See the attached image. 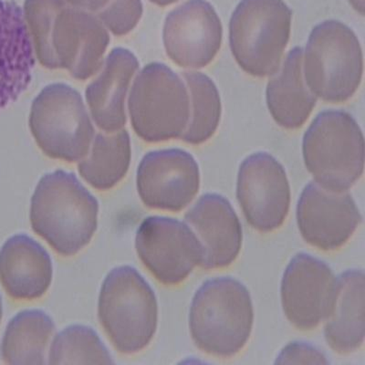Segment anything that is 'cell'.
<instances>
[{
  "label": "cell",
  "mask_w": 365,
  "mask_h": 365,
  "mask_svg": "<svg viewBox=\"0 0 365 365\" xmlns=\"http://www.w3.org/2000/svg\"><path fill=\"white\" fill-rule=\"evenodd\" d=\"M66 6L65 0H25L22 9L36 60L51 70L58 68L52 48V31L58 12Z\"/></svg>",
  "instance_id": "obj_26"
},
{
  "label": "cell",
  "mask_w": 365,
  "mask_h": 365,
  "mask_svg": "<svg viewBox=\"0 0 365 365\" xmlns=\"http://www.w3.org/2000/svg\"><path fill=\"white\" fill-rule=\"evenodd\" d=\"M143 11L141 0H110L96 15L110 34L120 37L135 29Z\"/></svg>",
  "instance_id": "obj_27"
},
{
  "label": "cell",
  "mask_w": 365,
  "mask_h": 365,
  "mask_svg": "<svg viewBox=\"0 0 365 365\" xmlns=\"http://www.w3.org/2000/svg\"><path fill=\"white\" fill-rule=\"evenodd\" d=\"M277 364H328L324 354L305 342L294 341L287 345L279 354Z\"/></svg>",
  "instance_id": "obj_28"
},
{
  "label": "cell",
  "mask_w": 365,
  "mask_h": 365,
  "mask_svg": "<svg viewBox=\"0 0 365 365\" xmlns=\"http://www.w3.org/2000/svg\"><path fill=\"white\" fill-rule=\"evenodd\" d=\"M128 112L133 131L143 141L181 138L190 120L187 87L171 68L149 63L133 80Z\"/></svg>",
  "instance_id": "obj_5"
},
{
  "label": "cell",
  "mask_w": 365,
  "mask_h": 365,
  "mask_svg": "<svg viewBox=\"0 0 365 365\" xmlns=\"http://www.w3.org/2000/svg\"><path fill=\"white\" fill-rule=\"evenodd\" d=\"M52 274L47 251L26 235H15L0 250V283L12 299L41 298L50 288Z\"/></svg>",
  "instance_id": "obj_19"
},
{
  "label": "cell",
  "mask_w": 365,
  "mask_h": 365,
  "mask_svg": "<svg viewBox=\"0 0 365 365\" xmlns=\"http://www.w3.org/2000/svg\"><path fill=\"white\" fill-rule=\"evenodd\" d=\"M136 185L145 207L179 212L187 207L200 191V168L193 155L185 150L150 152L140 162Z\"/></svg>",
  "instance_id": "obj_11"
},
{
  "label": "cell",
  "mask_w": 365,
  "mask_h": 365,
  "mask_svg": "<svg viewBox=\"0 0 365 365\" xmlns=\"http://www.w3.org/2000/svg\"><path fill=\"white\" fill-rule=\"evenodd\" d=\"M50 364H112V356L96 331L83 325H71L52 341Z\"/></svg>",
  "instance_id": "obj_25"
},
{
  "label": "cell",
  "mask_w": 365,
  "mask_h": 365,
  "mask_svg": "<svg viewBox=\"0 0 365 365\" xmlns=\"http://www.w3.org/2000/svg\"><path fill=\"white\" fill-rule=\"evenodd\" d=\"M139 259L159 282L180 284L201 260V247L187 223L165 217H149L137 230Z\"/></svg>",
  "instance_id": "obj_9"
},
{
  "label": "cell",
  "mask_w": 365,
  "mask_h": 365,
  "mask_svg": "<svg viewBox=\"0 0 365 365\" xmlns=\"http://www.w3.org/2000/svg\"><path fill=\"white\" fill-rule=\"evenodd\" d=\"M99 204L73 173L57 170L41 178L32 195V230L58 254L74 256L93 239Z\"/></svg>",
  "instance_id": "obj_1"
},
{
  "label": "cell",
  "mask_w": 365,
  "mask_h": 365,
  "mask_svg": "<svg viewBox=\"0 0 365 365\" xmlns=\"http://www.w3.org/2000/svg\"><path fill=\"white\" fill-rule=\"evenodd\" d=\"M223 28L214 6L205 0H187L165 19L163 41L166 54L179 67L201 68L216 58Z\"/></svg>",
  "instance_id": "obj_12"
},
{
  "label": "cell",
  "mask_w": 365,
  "mask_h": 365,
  "mask_svg": "<svg viewBox=\"0 0 365 365\" xmlns=\"http://www.w3.org/2000/svg\"><path fill=\"white\" fill-rule=\"evenodd\" d=\"M29 125L46 155L68 163L86 158L96 135L79 91L61 83L44 87L35 98Z\"/></svg>",
  "instance_id": "obj_8"
},
{
  "label": "cell",
  "mask_w": 365,
  "mask_h": 365,
  "mask_svg": "<svg viewBox=\"0 0 365 365\" xmlns=\"http://www.w3.org/2000/svg\"><path fill=\"white\" fill-rule=\"evenodd\" d=\"M361 215L347 191L328 190L316 182L303 189L297 205V223L303 240L319 250L334 251L348 242Z\"/></svg>",
  "instance_id": "obj_13"
},
{
  "label": "cell",
  "mask_w": 365,
  "mask_h": 365,
  "mask_svg": "<svg viewBox=\"0 0 365 365\" xmlns=\"http://www.w3.org/2000/svg\"><path fill=\"white\" fill-rule=\"evenodd\" d=\"M302 63V48H293L267 87L269 113L279 126L288 130L301 128L317 103L304 83Z\"/></svg>",
  "instance_id": "obj_21"
},
{
  "label": "cell",
  "mask_w": 365,
  "mask_h": 365,
  "mask_svg": "<svg viewBox=\"0 0 365 365\" xmlns=\"http://www.w3.org/2000/svg\"><path fill=\"white\" fill-rule=\"evenodd\" d=\"M302 153L315 182L328 190L347 191L363 175V132L344 110L319 113L303 137Z\"/></svg>",
  "instance_id": "obj_4"
},
{
  "label": "cell",
  "mask_w": 365,
  "mask_h": 365,
  "mask_svg": "<svg viewBox=\"0 0 365 365\" xmlns=\"http://www.w3.org/2000/svg\"><path fill=\"white\" fill-rule=\"evenodd\" d=\"M254 311L249 289L230 277L208 279L197 289L189 312L195 346L217 358L243 350L252 331Z\"/></svg>",
  "instance_id": "obj_2"
},
{
  "label": "cell",
  "mask_w": 365,
  "mask_h": 365,
  "mask_svg": "<svg viewBox=\"0 0 365 365\" xmlns=\"http://www.w3.org/2000/svg\"><path fill=\"white\" fill-rule=\"evenodd\" d=\"M139 67L133 52L125 48H113L104 58L96 79L87 86L90 115L101 131L113 133L125 128L127 96Z\"/></svg>",
  "instance_id": "obj_17"
},
{
  "label": "cell",
  "mask_w": 365,
  "mask_h": 365,
  "mask_svg": "<svg viewBox=\"0 0 365 365\" xmlns=\"http://www.w3.org/2000/svg\"><path fill=\"white\" fill-rule=\"evenodd\" d=\"M182 79L191 97L190 120L182 141L201 145L216 133L221 118V100L213 81L200 71H184Z\"/></svg>",
  "instance_id": "obj_24"
},
{
  "label": "cell",
  "mask_w": 365,
  "mask_h": 365,
  "mask_svg": "<svg viewBox=\"0 0 365 365\" xmlns=\"http://www.w3.org/2000/svg\"><path fill=\"white\" fill-rule=\"evenodd\" d=\"M292 19V11L283 0H241L231 16L230 44L245 73L263 78L279 70Z\"/></svg>",
  "instance_id": "obj_7"
},
{
  "label": "cell",
  "mask_w": 365,
  "mask_h": 365,
  "mask_svg": "<svg viewBox=\"0 0 365 365\" xmlns=\"http://www.w3.org/2000/svg\"><path fill=\"white\" fill-rule=\"evenodd\" d=\"M185 220L200 242L202 269L226 268L237 259L242 247V227L232 205L222 195H202Z\"/></svg>",
  "instance_id": "obj_16"
},
{
  "label": "cell",
  "mask_w": 365,
  "mask_h": 365,
  "mask_svg": "<svg viewBox=\"0 0 365 365\" xmlns=\"http://www.w3.org/2000/svg\"><path fill=\"white\" fill-rule=\"evenodd\" d=\"M237 197L254 230L262 233L278 230L291 205V187L285 169L267 153L250 155L240 166Z\"/></svg>",
  "instance_id": "obj_10"
},
{
  "label": "cell",
  "mask_w": 365,
  "mask_h": 365,
  "mask_svg": "<svg viewBox=\"0 0 365 365\" xmlns=\"http://www.w3.org/2000/svg\"><path fill=\"white\" fill-rule=\"evenodd\" d=\"M98 317L119 353H139L148 346L158 329L155 292L132 267L114 269L101 289Z\"/></svg>",
  "instance_id": "obj_3"
},
{
  "label": "cell",
  "mask_w": 365,
  "mask_h": 365,
  "mask_svg": "<svg viewBox=\"0 0 365 365\" xmlns=\"http://www.w3.org/2000/svg\"><path fill=\"white\" fill-rule=\"evenodd\" d=\"M364 285L363 270H347L336 279L334 301L324 319V337L338 354L354 353L364 344Z\"/></svg>",
  "instance_id": "obj_20"
},
{
  "label": "cell",
  "mask_w": 365,
  "mask_h": 365,
  "mask_svg": "<svg viewBox=\"0 0 365 365\" xmlns=\"http://www.w3.org/2000/svg\"><path fill=\"white\" fill-rule=\"evenodd\" d=\"M51 41L58 68L86 81L102 68L110 34L96 13L66 6L55 19Z\"/></svg>",
  "instance_id": "obj_15"
},
{
  "label": "cell",
  "mask_w": 365,
  "mask_h": 365,
  "mask_svg": "<svg viewBox=\"0 0 365 365\" xmlns=\"http://www.w3.org/2000/svg\"><path fill=\"white\" fill-rule=\"evenodd\" d=\"M35 63L22 9L14 1L0 0V112L28 89Z\"/></svg>",
  "instance_id": "obj_18"
},
{
  "label": "cell",
  "mask_w": 365,
  "mask_h": 365,
  "mask_svg": "<svg viewBox=\"0 0 365 365\" xmlns=\"http://www.w3.org/2000/svg\"><path fill=\"white\" fill-rule=\"evenodd\" d=\"M131 138L125 128L100 132L94 136L89 154L78 165L81 177L97 190L106 191L125 178L131 165Z\"/></svg>",
  "instance_id": "obj_22"
},
{
  "label": "cell",
  "mask_w": 365,
  "mask_h": 365,
  "mask_svg": "<svg viewBox=\"0 0 365 365\" xmlns=\"http://www.w3.org/2000/svg\"><path fill=\"white\" fill-rule=\"evenodd\" d=\"M54 331V322L44 312H19L6 326L0 347L2 360L9 364H45Z\"/></svg>",
  "instance_id": "obj_23"
},
{
  "label": "cell",
  "mask_w": 365,
  "mask_h": 365,
  "mask_svg": "<svg viewBox=\"0 0 365 365\" xmlns=\"http://www.w3.org/2000/svg\"><path fill=\"white\" fill-rule=\"evenodd\" d=\"M336 277L322 260L299 253L287 266L280 287L283 312L301 331L317 328L334 301Z\"/></svg>",
  "instance_id": "obj_14"
},
{
  "label": "cell",
  "mask_w": 365,
  "mask_h": 365,
  "mask_svg": "<svg viewBox=\"0 0 365 365\" xmlns=\"http://www.w3.org/2000/svg\"><path fill=\"white\" fill-rule=\"evenodd\" d=\"M351 6L357 12H359L361 15H364V0H349Z\"/></svg>",
  "instance_id": "obj_30"
},
{
  "label": "cell",
  "mask_w": 365,
  "mask_h": 365,
  "mask_svg": "<svg viewBox=\"0 0 365 365\" xmlns=\"http://www.w3.org/2000/svg\"><path fill=\"white\" fill-rule=\"evenodd\" d=\"M110 1V0H65L68 6L84 9V11L96 13V14L106 8Z\"/></svg>",
  "instance_id": "obj_29"
},
{
  "label": "cell",
  "mask_w": 365,
  "mask_h": 365,
  "mask_svg": "<svg viewBox=\"0 0 365 365\" xmlns=\"http://www.w3.org/2000/svg\"><path fill=\"white\" fill-rule=\"evenodd\" d=\"M2 314H3L2 302H1V297H0V322H1Z\"/></svg>",
  "instance_id": "obj_32"
},
{
  "label": "cell",
  "mask_w": 365,
  "mask_h": 365,
  "mask_svg": "<svg viewBox=\"0 0 365 365\" xmlns=\"http://www.w3.org/2000/svg\"><path fill=\"white\" fill-rule=\"evenodd\" d=\"M150 1L159 6H166L174 4V3L179 1V0H150Z\"/></svg>",
  "instance_id": "obj_31"
},
{
  "label": "cell",
  "mask_w": 365,
  "mask_h": 365,
  "mask_svg": "<svg viewBox=\"0 0 365 365\" xmlns=\"http://www.w3.org/2000/svg\"><path fill=\"white\" fill-rule=\"evenodd\" d=\"M303 58L306 86L324 102H346L359 88L363 51L357 36L344 23L326 21L316 26Z\"/></svg>",
  "instance_id": "obj_6"
}]
</instances>
